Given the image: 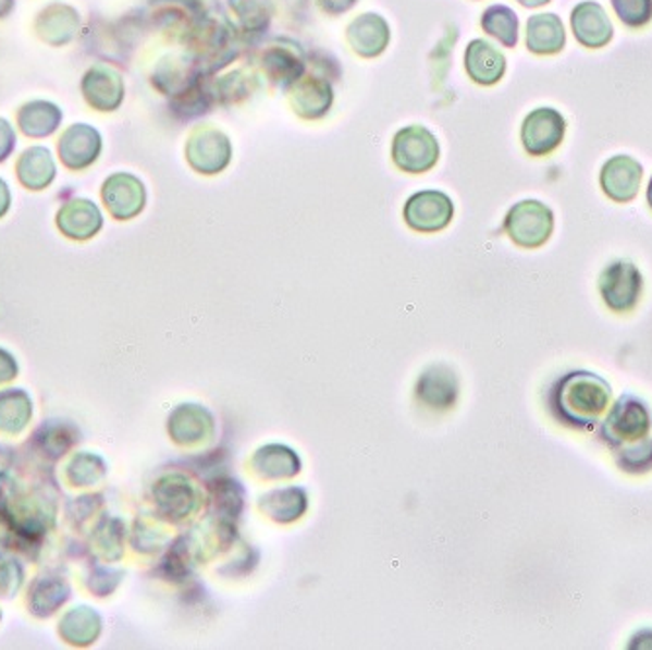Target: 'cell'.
<instances>
[{
  "mask_svg": "<svg viewBox=\"0 0 652 650\" xmlns=\"http://www.w3.org/2000/svg\"><path fill=\"white\" fill-rule=\"evenodd\" d=\"M570 28L580 46L588 49L605 48L614 38V24L604 7L594 0H585L570 14Z\"/></svg>",
  "mask_w": 652,
  "mask_h": 650,
  "instance_id": "obj_10",
  "label": "cell"
},
{
  "mask_svg": "<svg viewBox=\"0 0 652 650\" xmlns=\"http://www.w3.org/2000/svg\"><path fill=\"white\" fill-rule=\"evenodd\" d=\"M292 106L303 120H321L332 106V86L321 76H303L292 86Z\"/></svg>",
  "mask_w": 652,
  "mask_h": 650,
  "instance_id": "obj_15",
  "label": "cell"
},
{
  "mask_svg": "<svg viewBox=\"0 0 652 650\" xmlns=\"http://www.w3.org/2000/svg\"><path fill=\"white\" fill-rule=\"evenodd\" d=\"M262 66H265L268 78L282 88L294 86L305 73L302 51L294 46L292 48L272 46V48L266 49Z\"/></svg>",
  "mask_w": 652,
  "mask_h": 650,
  "instance_id": "obj_19",
  "label": "cell"
},
{
  "mask_svg": "<svg viewBox=\"0 0 652 650\" xmlns=\"http://www.w3.org/2000/svg\"><path fill=\"white\" fill-rule=\"evenodd\" d=\"M467 75L477 85H496L506 73V57L487 39H473L465 49Z\"/></svg>",
  "mask_w": 652,
  "mask_h": 650,
  "instance_id": "obj_14",
  "label": "cell"
},
{
  "mask_svg": "<svg viewBox=\"0 0 652 650\" xmlns=\"http://www.w3.org/2000/svg\"><path fill=\"white\" fill-rule=\"evenodd\" d=\"M521 7H526V9H539V7H545L549 4L551 0H518Z\"/></svg>",
  "mask_w": 652,
  "mask_h": 650,
  "instance_id": "obj_42",
  "label": "cell"
},
{
  "mask_svg": "<svg viewBox=\"0 0 652 650\" xmlns=\"http://www.w3.org/2000/svg\"><path fill=\"white\" fill-rule=\"evenodd\" d=\"M598 287L607 309L631 312L643 295V273L629 260H615L604 268Z\"/></svg>",
  "mask_w": 652,
  "mask_h": 650,
  "instance_id": "obj_5",
  "label": "cell"
},
{
  "mask_svg": "<svg viewBox=\"0 0 652 650\" xmlns=\"http://www.w3.org/2000/svg\"><path fill=\"white\" fill-rule=\"evenodd\" d=\"M262 508L268 510L272 518L290 522V519L299 518V514L305 510V496H303L302 490H278L270 496H266Z\"/></svg>",
  "mask_w": 652,
  "mask_h": 650,
  "instance_id": "obj_31",
  "label": "cell"
},
{
  "mask_svg": "<svg viewBox=\"0 0 652 650\" xmlns=\"http://www.w3.org/2000/svg\"><path fill=\"white\" fill-rule=\"evenodd\" d=\"M114 522L115 519L104 522L100 528L96 529V549H100L106 559H112V553H110V551H112V549H120V541H122L120 531H118V529H112Z\"/></svg>",
  "mask_w": 652,
  "mask_h": 650,
  "instance_id": "obj_37",
  "label": "cell"
},
{
  "mask_svg": "<svg viewBox=\"0 0 652 650\" xmlns=\"http://www.w3.org/2000/svg\"><path fill=\"white\" fill-rule=\"evenodd\" d=\"M22 568L14 561L0 559V596H14L22 585Z\"/></svg>",
  "mask_w": 652,
  "mask_h": 650,
  "instance_id": "obj_36",
  "label": "cell"
},
{
  "mask_svg": "<svg viewBox=\"0 0 652 650\" xmlns=\"http://www.w3.org/2000/svg\"><path fill=\"white\" fill-rule=\"evenodd\" d=\"M651 426L652 416L647 403L639 396L622 395L615 401L610 415L605 416L600 428V438L614 452L617 447L647 438L651 432Z\"/></svg>",
  "mask_w": 652,
  "mask_h": 650,
  "instance_id": "obj_2",
  "label": "cell"
},
{
  "mask_svg": "<svg viewBox=\"0 0 652 650\" xmlns=\"http://www.w3.org/2000/svg\"><path fill=\"white\" fill-rule=\"evenodd\" d=\"M58 225L66 236L85 241L95 236L102 226V213L88 199L69 201L58 213Z\"/></svg>",
  "mask_w": 652,
  "mask_h": 650,
  "instance_id": "obj_18",
  "label": "cell"
},
{
  "mask_svg": "<svg viewBox=\"0 0 652 650\" xmlns=\"http://www.w3.org/2000/svg\"><path fill=\"white\" fill-rule=\"evenodd\" d=\"M63 120V113L51 102H29L19 112V125L28 137H48L56 132Z\"/></svg>",
  "mask_w": 652,
  "mask_h": 650,
  "instance_id": "obj_23",
  "label": "cell"
},
{
  "mask_svg": "<svg viewBox=\"0 0 652 650\" xmlns=\"http://www.w3.org/2000/svg\"><path fill=\"white\" fill-rule=\"evenodd\" d=\"M612 7L627 28H644L652 22V0H612Z\"/></svg>",
  "mask_w": 652,
  "mask_h": 650,
  "instance_id": "obj_35",
  "label": "cell"
},
{
  "mask_svg": "<svg viewBox=\"0 0 652 650\" xmlns=\"http://www.w3.org/2000/svg\"><path fill=\"white\" fill-rule=\"evenodd\" d=\"M405 221L420 233L442 231L454 219V204L438 189H422L408 198L405 204Z\"/></svg>",
  "mask_w": 652,
  "mask_h": 650,
  "instance_id": "obj_8",
  "label": "cell"
},
{
  "mask_svg": "<svg viewBox=\"0 0 652 650\" xmlns=\"http://www.w3.org/2000/svg\"><path fill=\"white\" fill-rule=\"evenodd\" d=\"M647 201H649V206L652 209V176L651 182H649V188H647Z\"/></svg>",
  "mask_w": 652,
  "mask_h": 650,
  "instance_id": "obj_43",
  "label": "cell"
},
{
  "mask_svg": "<svg viewBox=\"0 0 652 650\" xmlns=\"http://www.w3.org/2000/svg\"><path fill=\"white\" fill-rule=\"evenodd\" d=\"M393 162L408 174H425L440 159V145L434 133L425 125H408L397 132L391 149Z\"/></svg>",
  "mask_w": 652,
  "mask_h": 650,
  "instance_id": "obj_4",
  "label": "cell"
},
{
  "mask_svg": "<svg viewBox=\"0 0 652 650\" xmlns=\"http://www.w3.org/2000/svg\"><path fill=\"white\" fill-rule=\"evenodd\" d=\"M69 598V586L61 578H39L32 586L29 603L32 612L39 617H48L51 613L58 612L59 605L65 603Z\"/></svg>",
  "mask_w": 652,
  "mask_h": 650,
  "instance_id": "obj_27",
  "label": "cell"
},
{
  "mask_svg": "<svg viewBox=\"0 0 652 650\" xmlns=\"http://www.w3.org/2000/svg\"><path fill=\"white\" fill-rule=\"evenodd\" d=\"M19 179L26 188L44 189L56 179V162L48 149L32 147L20 157L16 164Z\"/></svg>",
  "mask_w": 652,
  "mask_h": 650,
  "instance_id": "obj_22",
  "label": "cell"
},
{
  "mask_svg": "<svg viewBox=\"0 0 652 650\" xmlns=\"http://www.w3.org/2000/svg\"><path fill=\"white\" fill-rule=\"evenodd\" d=\"M59 631L73 645L95 642L100 633V617L88 608H75L63 617Z\"/></svg>",
  "mask_w": 652,
  "mask_h": 650,
  "instance_id": "obj_26",
  "label": "cell"
},
{
  "mask_svg": "<svg viewBox=\"0 0 652 650\" xmlns=\"http://www.w3.org/2000/svg\"><path fill=\"white\" fill-rule=\"evenodd\" d=\"M104 463L90 453H81L69 465V479L76 487H88L104 477Z\"/></svg>",
  "mask_w": 652,
  "mask_h": 650,
  "instance_id": "obj_34",
  "label": "cell"
},
{
  "mask_svg": "<svg viewBox=\"0 0 652 650\" xmlns=\"http://www.w3.org/2000/svg\"><path fill=\"white\" fill-rule=\"evenodd\" d=\"M612 398V387L592 371H570L551 389L549 406L558 422L590 430L600 422Z\"/></svg>",
  "mask_w": 652,
  "mask_h": 650,
  "instance_id": "obj_1",
  "label": "cell"
},
{
  "mask_svg": "<svg viewBox=\"0 0 652 650\" xmlns=\"http://www.w3.org/2000/svg\"><path fill=\"white\" fill-rule=\"evenodd\" d=\"M102 151V137L95 127L75 123L61 135L59 157L71 170H85L96 162Z\"/></svg>",
  "mask_w": 652,
  "mask_h": 650,
  "instance_id": "obj_12",
  "label": "cell"
},
{
  "mask_svg": "<svg viewBox=\"0 0 652 650\" xmlns=\"http://www.w3.org/2000/svg\"><path fill=\"white\" fill-rule=\"evenodd\" d=\"M155 494H157L159 508L164 514L174 516V518H184V516H188L192 510L196 508V492H194V487L188 481H184L179 475H172V477L162 479L157 485Z\"/></svg>",
  "mask_w": 652,
  "mask_h": 650,
  "instance_id": "obj_21",
  "label": "cell"
},
{
  "mask_svg": "<svg viewBox=\"0 0 652 650\" xmlns=\"http://www.w3.org/2000/svg\"><path fill=\"white\" fill-rule=\"evenodd\" d=\"M567 122L555 108L531 110L521 125V143L530 157H548L565 139Z\"/></svg>",
  "mask_w": 652,
  "mask_h": 650,
  "instance_id": "obj_6",
  "label": "cell"
},
{
  "mask_svg": "<svg viewBox=\"0 0 652 650\" xmlns=\"http://www.w3.org/2000/svg\"><path fill=\"white\" fill-rule=\"evenodd\" d=\"M233 157L231 139L216 127H201L186 145V159L189 167L201 174H219L227 169Z\"/></svg>",
  "mask_w": 652,
  "mask_h": 650,
  "instance_id": "obj_7",
  "label": "cell"
},
{
  "mask_svg": "<svg viewBox=\"0 0 652 650\" xmlns=\"http://www.w3.org/2000/svg\"><path fill=\"white\" fill-rule=\"evenodd\" d=\"M391 39L389 24L379 14H361L348 26L352 49L361 57H378Z\"/></svg>",
  "mask_w": 652,
  "mask_h": 650,
  "instance_id": "obj_16",
  "label": "cell"
},
{
  "mask_svg": "<svg viewBox=\"0 0 652 650\" xmlns=\"http://www.w3.org/2000/svg\"><path fill=\"white\" fill-rule=\"evenodd\" d=\"M504 226L516 245L539 248L553 235L555 217L553 211L538 199H524L508 211Z\"/></svg>",
  "mask_w": 652,
  "mask_h": 650,
  "instance_id": "obj_3",
  "label": "cell"
},
{
  "mask_svg": "<svg viewBox=\"0 0 652 650\" xmlns=\"http://www.w3.org/2000/svg\"><path fill=\"white\" fill-rule=\"evenodd\" d=\"M231 9L245 32H262L274 16L272 0H231Z\"/></svg>",
  "mask_w": 652,
  "mask_h": 650,
  "instance_id": "obj_29",
  "label": "cell"
},
{
  "mask_svg": "<svg viewBox=\"0 0 652 650\" xmlns=\"http://www.w3.org/2000/svg\"><path fill=\"white\" fill-rule=\"evenodd\" d=\"M481 26L489 36L499 39L504 48H516L520 38V20L504 4H492L482 12Z\"/></svg>",
  "mask_w": 652,
  "mask_h": 650,
  "instance_id": "obj_24",
  "label": "cell"
},
{
  "mask_svg": "<svg viewBox=\"0 0 652 650\" xmlns=\"http://www.w3.org/2000/svg\"><path fill=\"white\" fill-rule=\"evenodd\" d=\"M102 198L106 201L108 211L120 219H132L139 216L145 208V186L142 180L127 172H118L114 176L106 180L104 188H102Z\"/></svg>",
  "mask_w": 652,
  "mask_h": 650,
  "instance_id": "obj_11",
  "label": "cell"
},
{
  "mask_svg": "<svg viewBox=\"0 0 652 650\" xmlns=\"http://www.w3.org/2000/svg\"><path fill=\"white\" fill-rule=\"evenodd\" d=\"M14 145H16V135L12 125L0 118V162L9 159L10 152L14 151Z\"/></svg>",
  "mask_w": 652,
  "mask_h": 650,
  "instance_id": "obj_38",
  "label": "cell"
},
{
  "mask_svg": "<svg viewBox=\"0 0 652 650\" xmlns=\"http://www.w3.org/2000/svg\"><path fill=\"white\" fill-rule=\"evenodd\" d=\"M457 389L459 387L454 371L445 366H432L426 369L418 381V396L426 405L438 406V408L454 405Z\"/></svg>",
  "mask_w": 652,
  "mask_h": 650,
  "instance_id": "obj_20",
  "label": "cell"
},
{
  "mask_svg": "<svg viewBox=\"0 0 652 650\" xmlns=\"http://www.w3.org/2000/svg\"><path fill=\"white\" fill-rule=\"evenodd\" d=\"M615 463L619 469L631 475H644L652 471V438H643L639 442L629 443L614 450Z\"/></svg>",
  "mask_w": 652,
  "mask_h": 650,
  "instance_id": "obj_30",
  "label": "cell"
},
{
  "mask_svg": "<svg viewBox=\"0 0 652 650\" xmlns=\"http://www.w3.org/2000/svg\"><path fill=\"white\" fill-rule=\"evenodd\" d=\"M10 208V192L7 182L0 179V217L4 216Z\"/></svg>",
  "mask_w": 652,
  "mask_h": 650,
  "instance_id": "obj_41",
  "label": "cell"
},
{
  "mask_svg": "<svg viewBox=\"0 0 652 650\" xmlns=\"http://www.w3.org/2000/svg\"><path fill=\"white\" fill-rule=\"evenodd\" d=\"M86 102L98 112H114L123 102L122 76L108 66H95L86 73L83 81Z\"/></svg>",
  "mask_w": 652,
  "mask_h": 650,
  "instance_id": "obj_13",
  "label": "cell"
},
{
  "mask_svg": "<svg viewBox=\"0 0 652 650\" xmlns=\"http://www.w3.org/2000/svg\"><path fill=\"white\" fill-rule=\"evenodd\" d=\"M255 465L265 477H292L299 471L297 457L280 445H268L260 450L256 455Z\"/></svg>",
  "mask_w": 652,
  "mask_h": 650,
  "instance_id": "obj_28",
  "label": "cell"
},
{
  "mask_svg": "<svg viewBox=\"0 0 652 650\" xmlns=\"http://www.w3.org/2000/svg\"><path fill=\"white\" fill-rule=\"evenodd\" d=\"M76 436L71 433L66 426L49 425L41 426L34 436V445H38L39 452L48 457L58 459L75 443Z\"/></svg>",
  "mask_w": 652,
  "mask_h": 650,
  "instance_id": "obj_32",
  "label": "cell"
},
{
  "mask_svg": "<svg viewBox=\"0 0 652 650\" xmlns=\"http://www.w3.org/2000/svg\"><path fill=\"white\" fill-rule=\"evenodd\" d=\"M32 401L20 389L0 393V432L19 433L28 425Z\"/></svg>",
  "mask_w": 652,
  "mask_h": 650,
  "instance_id": "obj_25",
  "label": "cell"
},
{
  "mask_svg": "<svg viewBox=\"0 0 652 650\" xmlns=\"http://www.w3.org/2000/svg\"><path fill=\"white\" fill-rule=\"evenodd\" d=\"M567 32L557 14H536L528 20L526 46L536 56H555L565 49Z\"/></svg>",
  "mask_w": 652,
  "mask_h": 650,
  "instance_id": "obj_17",
  "label": "cell"
},
{
  "mask_svg": "<svg viewBox=\"0 0 652 650\" xmlns=\"http://www.w3.org/2000/svg\"><path fill=\"white\" fill-rule=\"evenodd\" d=\"M19 368H16V361L10 356L9 352L0 349V383H7L10 379L16 378Z\"/></svg>",
  "mask_w": 652,
  "mask_h": 650,
  "instance_id": "obj_39",
  "label": "cell"
},
{
  "mask_svg": "<svg viewBox=\"0 0 652 650\" xmlns=\"http://www.w3.org/2000/svg\"><path fill=\"white\" fill-rule=\"evenodd\" d=\"M174 416H179L180 420L188 422V428H182L179 432L172 433L176 442H199L211 430V418H209L208 413L201 410V408H196V406H180Z\"/></svg>",
  "mask_w": 652,
  "mask_h": 650,
  "instance_id": "obj_33",
  "label": "cell"
},
{
  "mask_svg": "<svg viewBox=\"0 0 652 650\" xmlns=\"http://www.w3.org/2000/svg\"><path fill=\"white\" fill-rule=\"evenodd\" d=\"M356 2H358V0H319V7H321L327 14L336 16V14L348 12Z\"/></svg>",
  "mask_w": 652,
  "mask_h": 650,
  "instance_id": "obj_40",
  "label": "cell"
},
{
  "mask_svg": "<svg viewBox=\"0 0 652 650\" xmlns=\"http://www.w3.org/2000/svg\"><path fill=\"white\" fill-rule=\"evenodd\" d=\"M643 180V167L633 157L615 155L607 159L600 172V184L605 196L617 204H629L637 198Z\"/></svg>",
  "mask_w": 652,
  "mask_h": 650,
  "instance_id": "obj_9",
  "label": "cell"
}]
</instances>
